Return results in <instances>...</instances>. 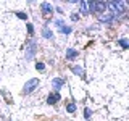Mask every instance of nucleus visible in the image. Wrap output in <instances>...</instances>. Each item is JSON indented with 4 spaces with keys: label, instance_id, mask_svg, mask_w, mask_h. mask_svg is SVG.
Instances as JSON below:
<instances>
[{
    "label": "nucleus",
    "instance_id": "2eb2a0df",
    "mask_svg": "<svg viewBox=\"0 0 129 121\" xmlns=\"http://www.w3.org/2000/svg\"><path fill=\"white\" fill-rule=\"evenodd\" d=\"M61 31H63L64 34H69V32H71V28H69V26H66V28H61Z\"/></svg>",
    "mask_w": 129,
    "mask_h": 121
},
{
    "label": "nucleus",
    "instance_id": "6e6552de",
    "mask_svg": "<svg viewBox=\"0 0 129 121\" xmlns=\"http://www.w3.org/2000/svg\"><path fill=\"white\" fill-rule=\"evenodd\" d=\"M111 19H113V13H110V11L100 16V21H102V23H103V21H111Z\"/></svg>",
    "mask_w": 129,
    "mask_h": 121
},
{
    "label": "nucleus",
    "instance_id": "4468645a",
    "mask_svg": "<svg viewBox=\"0 0 129 121\" xmlns=\"http://www.w3.org/2000/svg\"><path fill=\"white\" fill-rule=\"evenodd\" d=\"M120 44H121L123 47H124V48H128V40H126V39H121V40H120Z\"/></svg>",
    "mask_w": 129,
    "mask_h": 121
},
{
    "label": "nucleus",
    "instance_id": "7ed1b4c3",
    "mask_svg": "<svg viewBox=\"0 0 129 121\" xmlns=\"http://www.w3.org/2000/svg\"><path fill=\"white\" fill-rule=\"evenodd\" d=\"M37 86H39V79H31V81H28V82H26L24 89H23V92H24V94H31L37 87Z\"/></svg>",
    "mask_w": 129,
    "mask_h": 121
},
{
    "label": "nucleus",
    "instance_id": "9b49d317",
    "mask_svg": "<svg viewBox=\"0 0 129 121\" xmlns=\"http://www.w3.org/2000/svg\"><path fill=\"white\" fill-rule=\"evenodd\" d=\"M73 71L76 73V74H79V76H82V74H84L82 68H79V66H73Z\"/></svg>",
    "mask_w": 129,
    "mask_h": 121
},
{
    "label": "nucleus",
    "instance_id": "f257e3e1",
    "mask_svg": "<svg viewBox=\"0 0 129 121\" xmlns=\"http://www.w3.org/2000/svg\"><path fill=\"white\" fill-rule=\"evenodd\" d=\"M87 7H90L94 11H107L105 2H87Z\"/></svg>",
    "mask_w": 129,
    "mask_h": 121
},
{
    "label": "nucleus",
    "instance_id": "ddd939ff",
    "mask_svg": "<svg viewBox=\"0 0 129 121\" xmlns=\"http://www.w3.org/2000/svg\"><path fill=\"white\" fill-rule=\"evenodd\" d=\"M42 32H44V36H45L47 39H50V37H52V32H50V31H48L47 28H44V31H42Z\"/></svg>",
    "mask_w": 129,
    "mask_h": 121
},
{
    "label": "nucleus",
    "instance_id": "0eeeda50",
    "mask_svg": "<svg viewBox=\"0 0 129 121\" xmlns=\"http://www.w3.org/2000/svg\"><path fill=\"white\" fill-rule=\"evenodd\" d=\"M42 11H44L45 16H48V15L52 13V7H50L48 3H42Z\"/></svg>",
    "mask_w": 129,
    "mask_h": 121
},
{
    "label": "nucleus",
    "instance_id": "39448f33",
    "mask_svg": "<svg viewBox=\"0 0 129 121\" xmlns=\"http://www.w3.org/2000/svg\"><path fill=\"white\" fill-rule=\"evenodd\" d=\"M58 100H60V94L56 92V94H53V95H48V100H47V102L50 103V105H53V103H56Z\"/></svg>",
    "mask_w": 129,
    "mask_h": 121
},
{
    "label": "nucleus",
    "instance_id": "a211bd4d",
    "mask_svg": "<svg viewBox=\"0 0 129 121\" xmlns=\"http://www.w3.org/2000/svg\"><path fill=\"white\" fill-rule=\"evenodd\" d=\"M18 16H19L21 19H26V15H24V13H18Z\"/></svg>",
    "mask_w": 129,
    "mask_h": 121
},
{
    "label": "nucleus",
    "instance_id": "6ab92c4d",
    "mask_svg": "<svg viewBox=\"0 0 129 121\" xmlns=\"http://www.w3.org/2000/svg\"><path fill=\"white\" fill-rule=\"evenodd\" d=\"M28 31H29V32H31V34L34 32V29H32V26H31V24H28Z\"/></svg>",
    "mask_w": 129,
    "mask_h": 121
},
{
    "label": "nucleus",
    "instance_id": "f3484780",
    "mask_svg": "<svg viewBox=\"0 0 129 121\" xmlns=\"http://www.w3.org/2000/svg\"><path fill=\"white\" fill-rule=\"evenodd\" d=\"M84 116H86V118H89V116H90V110H89V108H86V113H84Z\"/></svg>",
    "mask_w": 129,
    "mask_h": 121
},
{
    "label": "nucleus",
    "instance_id": "dca6fc26",
    "mask_svg": "<svg viewBox=\"0 0 129 121\" xmlns=\"http://www.w3.org/2000/svg\"><path fill=\"white\" fill-rule=\"evenodd\" d=\"M36 68H37V69H40V71H42V69L45 68V65H44V63H37V65H36Z\"/></svg>",
    "mask_w": 129,
    "mask_h": 121
},
{
    "label": "nucleus",
    "instance_id": "1a4fd4ad",
    "mask_svg": "<svg viewBox=\"0 0 129 121\" xmlns=\"http://www.w3.org/2000/svg\"><path fill=\"white\" fill-rule=\"evenodd\" d=\"M52 84L55 86L56 89H60V87L64 84V81H63V79H58V78H56V79H53V81H52Z\"/></svg>",
    "mask_w": 129,
    "mask_h": 121
},
{
    "label": "nucleus",
    "instance_id": "f8f14e48",
    "mask_svg": "<svg viewBox=\"0 0 129 121\" xmlns=\"http://www.w3.org/2000/svg\"><path fill=\"white\" fill-rule=\"evenodd\" d=\"M66 110H68L69 113H74L76 112V105H74V103H69V105L66 107Z\"/></svg>",
    "mask_w": 129,
    "mask_h": 121
},
{
    "label": "nucleus",
    "instance_id": "423d86ee",
    "mask_svg": "<svg viewBox=\"0 0 129 121\" xmlns=\"http://www.w3.org/2000/svg\"><path fill=\"white\" fill-rule=\"evenodd\" d=\"M79 7H81V13H82V15H89V7H87V2H81V3H79Z\"/></svg>",
    "mask_w": 129,
    "mask_h": 121
},
{
    "label": "nucleus",
    "instance_id": "f03ea898",
    "mask_svg": "<svg viewBox=\"0 0 129 121\" xmlns=\"http://www.w3.org/2000/svg\"><path fill=\"white\" fill-rule=\"evenodd\" d=\"M37 44H36V40H31L28 45H26V60H31L32 56H34V53H36V48Z\"/></svg>",
    "mask_w": 129,
    "mask_h": 121
},
{
    "label": "nucleus",
    "instance_id": "20e7f679",
    "mask_svg": "<svg viewBox=\"0 0 129 121\" xmlns=\"http://www.w3.org/2000/svg\"><path fill=\"white\" fill-rule=\"evenodd\" d=\"M110 5L113 7V8H116L118 13H123V11L126 10V5H124L123 2H110Z\"/></svg>",
    "mask_w": 129,
    "mask_h": 121
},
{
    "label": "nucleus",
    "instance_id": "9d476101",
    "mask_svg": "<svg viewBox=\"0 0 129 121\" xmlns=\"http://www.w3.org/2000/svg\"><path fill=\"white\" fill-rule=\"evenodd\" d=\"M76 55H77V52H76V50H71V48L66 52V56H68V58H74Z\"/></svg>",
    "mask_w": 129,
    "mask_h": 121
}]
</instances>
